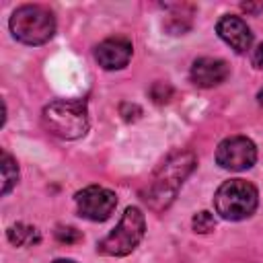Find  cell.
I'll return each mask as SVG.
<instances>
[{
  "label": "cell",
  "mask_w": 263,
  "mask_h": 263,
  "mask_svg": "<svg viewBox=\"0 0 263 263\" xmlns=\"http://www.w3.org/2000/svg\"><path fill=\"white\" fill-rule=\"evenodd\" d=\"M132 41L125 37H109L95 47V60L103 70H121L132 58Z\"/></svg>",
  "instance_id": "cell-8"
},
{
  "label": "cell",
  "mask_w": 263,
  "mask_h": 263,
  "mask_svg": "<svg viewBox=\"0 0 263 263\" xmlns=\"http://www.w3.org/2000/svg\"><path fill=\"white\" fill-rule=\"evenodd\" d=\"M191 226H193L195 232H199V234H208V232L214 230V226H216V218H214V214H210V212L203 210V212H197V214L193 216Z\"/></svg>",
  "instance_id": "cell-13"
},
{
  "label": "cell",
  "mask_w": 263,
  "mask_h": 263,
  "mask_svg": "<svg viewBox=\"0 0 263 263\" xmlns=\"http://www.w3.org/2000/svg\"><path fill=\"white\" fill-rule=\"evenodd\" d=\"M55 238H58L60 242L72 245V242L82 240V234H80L76 228H72V226H58V228H55Z\"/></svg>",
  "instance_id": "cell-14"
},
{
  "label": "cell",
  "mask_w": 263,
  "mask_h": 263,
  "mask_svg": "<svg viewBox=\"0 0 263 263\" xmlns=\"http://www.w3.org/2000/svg\"><path fill=\"white\" fill-rule=\"evenodd\" d=\"M216 33L220 35V39L230 45L236 53H245L247 49H251L253 45V33L249 29V25L234 14H224L218 23H216Z\"/></svg>",
  "instance_id": "cell-9"
},
{
  "label": "cell",
  "mask_w": 263,
  "mask_h": 263,
  "mask_svg": "<svg viewBox=\"0 0 263 263\" xmlns=\"http://www.w3.org/2000/svg\"><path fill=\"white\" fill-rule=\"evenodd\" d=\"M257 203H259V191L253 183L245 179L224 181L214 195L216 214L230 222H238L253 216Z\"/></svg>",
  "instance_id": "cell-4"
},
{
  "label": "cell",
  "mask_w": 263,
  "mask_h": 263,
  "mask_svg": "<svg viewBox=\"0 0 263 263\" xmlns=\"http://www.w3.org/2000/svg\"><path fill=\"white\" fill-rule=\"evenodd\" d=\"M195 166V156L191 152H175L171 154L160 166L158 171L152 175L146 191L142 193L144 201L154 210V212H162L166 210L173 199L177 197L181 185L185 183V179L191 175Z\"/></svg>",
  "instance_id": "cell-1"
},
{
  "label": "cell",
  "mask_w": 263,
  "mask_h": 263,
  "mask_svg": "<svg viewBox=\"0 0 263 263\" xmlns=\"http://www.w3.org/2000/svg\"><path fill=\"white\" fill-rule=\"evenodd\" d=\"M146 232V220L140 208L129 205L125 208L119 224L97 242V251L101 255H109V257H125L129 255L140 240L144 238Z\"/></svg>",
  "instance_id": "cell-5"
},
{
  "label": "cell",
  "mask_w": 263,
  "mask_h": 263,
  "mask_svg": "<svg viewBox=\"0 0 263 263\" xmlns=\"http://www.w3.org/2000/svg\"><path fill=\"white\" fill-rule=\"evenodd\" d=\"M216 162L226 171H247L257 162V146L247 136H230L218 144Z\"/></svg>",
  "instance_id": "cell-7"
},
{
  "label": "cell",
  "mask_w": 263,
  "mask_h": 263,
  "mask_svg": "<svg viewBox=\"0 0 263 263\" xmlns=\"http://www.w3.org/2000/svg\"><path fill=\"white\" fill-rule=\"evenodd\" d=\"M253 62H255V66L259 68V70H263V43L255 49V55H253Z\"/></svg>",
  "instance_id": "cell-16"
},
{
  "label": "cell",
  "mask_w": 263,
  "mask_h": 263,
  "mask_svg": "<svg viewBox=\"0 0 263 263\" xmlns=\"http://www.w3.org/2000/svg\"><path fill=\"white\" fill-rule=\"evenodd\" d=\"M74 201H76V210L82 218H86L90 222H105L115 212L117 195L107 187L88 185L74 195Z\"/></svg>",
  "instance_id": "cell-6"
},
{
  "label": "cell",
  "mask_w": 263,
  "mask_h": 263,
  "mask_svg": "<svg viewBox=\"0 0 263 263\" xmlns=\"http://www.w3.org/2000/svg\"><path fill=\"white\" fill-rule=\"evenodd\" d=\"M6 236H8V240H10L14 247L35 245V242H39V238H41L39 232H37V228L27 226V224H14V226H10L8 232H6Z\"/></svg>",
  "instance_id": "cell-11"
},
{
  "label": "cell",
  "mask_w": 263,
  "mask_h": 263,
  "mask_svg": "<svg viewBox=\"0 0 263 263\" xmlns=\"http://www.w3.org/2000/svg\"><path fill=\"white\" fill-rule=\"evenodd\" d=\"M171 86L166 84V82H156L154 86H152V90H150V97L154 99V103H166L168 99H171Z\"/></svg>",
  "instance_id": "cell-15"
},
{
  "label": "cell",
  "mask_w": 263,
  "mask_h": 263,
  "mask_svg": "<svg viewBox=\"0 0 263 263\" xmlns=\"http://www.w3.org/2000/svg\"><path fill=\"white\" fill-rule=\"evenodd\" d=\"M16 181H18L16 160L8 152H2V195H8L10 189L16 185Z\"/></svg>",
  "instance_id": "cell-12"
},
{
  "label": "cell",
  "mask_w": 263,
  "mask_h": 263,
  "mask_svg": "<svg viewBox=\"0 0 263 263\" xmlns=\"http://www.w3.org/2000/svg\"><path fill=\"white\" fill-rule=\"evenodd\" d=\"M43 127L62 140H78L88 132V109L84 99L51 101L41 111Z\"/></svg>",
  "instance_id": "cell-2"
},
{
  "label": "cell",
  "mask_w": 263,
  "mask_h": 263,
  "mask_svg": "<svg viewBox=\"0 0 263 263\" xmlns=\"http://www.w3.org/2000/svg\"><path fill=\"white\" fill-rule=\"evenodd\" d=\"M230 74V66L220 58H199L191 66V80L201 88L222 84Z\"/></svg>",
  "instance_id": "cell-10"
},
{
  "label": "cell",
  "mask_w": 263,
  "mask_h": 263,
  "mask_svg": "<svg viewBox=\"0 0 263 263\" xmlns=\"http://www.w3.org/2000/svg\"><path fill=\"white\" fill-rule=\"evenodd\" d=\"M53 263H76V261H72V259H55Z\"/></svg>",
  "instance_id": "cell-18"
},
{
  "label": "cell",
  "mask_w": 263,
  "mask_h": 263,
  "mask_svg": "<svg viewBox=\"0 0 263 263\" xmlns=\"http://www.w3.org/2000/svg\"><path fill=\"white\" fill-rule=\"evenodd\" d=\"M242 10H247V12H261V10H263V2H257V4H253V2H242Z\"/></svg>",
  "instance_id": "cell-17"
},
{
  "label": "cell",
  "mask_w": 263,
  "mask_h": 263,
  "mask_svg": "<svg viewBox=\"0 0 263 263\" xmlns=\"http://www.w3.org/2000/svg\"><path fill=\"white\" fill-rule=\"evenodd\" d=\"M8 27L16 41L25 45H41L53 37L55 18L51 10L41 4H23L10 14Z\"/></svg>",
  "instance_id": "cell-3"
}]
</instances>
